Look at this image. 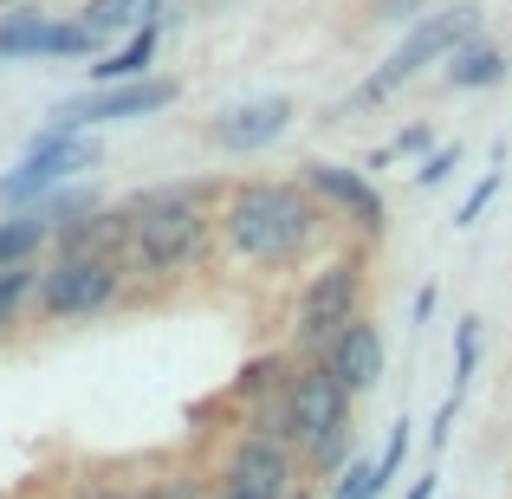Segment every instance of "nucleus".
Instances as JSON below:
<instances>
[{"label":"nucleus","mask_w":512,"mask_h":499,"mask_svg":"<svg viewBox=\"0 0 512 499\" xmlns=\"http://www.w3.org/2000/svg\"><path fill=\"white\" fill-rule=\"evenodd\" d=\"M318 363L338 376L350 396H370V389L383 383V363H389V350H383V325H376L370 312H357L350 325L331 331V344L318 350Z\"/></svg>","instance_id":"13"},{"label":"nucleus","mask_w":512,"mask_h":499,"mask_svg":"<svg viewBox=\"0 0 512 499\" xmlns=\"http://www.w3.org/2000/svg\"><path fill=\"white\" fill-rule=\"evenodd\" d=\"M363 292H370V253L338 240L331 253H318L305 266L299 292H292V312H286V350L292 357H318L331 344V331L350 325L363 312Z\"/></svg>","instance_id":"4"},{"label":"nucleus","mask_w":512,"mask_h":499,"mask_svg":"<svg viewBox=\"0 0 512 499\" xmlns=\"http://www.w3.org/2000/svg\"><path fill=\"white\" fill-rule=\"evenodd\" d=\"M428 312H435V286H422V292H415V305H409L415 325H428Z\"/></svg>","instance_id":"30"},{"label":"nucleus","mask_w":512,"mask_h":499,"mask_svg":"<svg viewBox=\"0 0 512 499\" xmlns=\"http://www.w3.org/2000/svg\"><path fill=\"white\" fill-rule=\"evenodd\" d=\"M428 150H435L428 124H409V130H396V143H389V156H396V163H422Z\"/></svg>","instance_id":"25"},{"label":"nucleus","mask_w":512,"mask_h":499,"mask_svg":"<svg viewBox=\"0 0 512 499\" xmlns=\"http://www.w3.org/2000/svg\"><path fill=\"white\" fill-rule=\"evenodd\" d=\"M422 0H376V20H415Z\"/></svg>","instance_id":"28"},{"label":"nucleus","mask_w":512,"mask_h":499,"mask_svg":"<svg viewBox=\"0 0 512 499\" xmlns=\"http://www.w3.org/2000/svg\"><path fill=\"white\" fill-rule=\"evenodd\" d=\"M506 72H512V59H506V46H493V39H461V46L441 59V85L448 91H493V85H506Z\"/></svg>","instance_id":"14"},{"label":"nucleus","mask_w":512,"mask_h":499,"mask_svg":"<svg viewBox=\"0 0 512 499\" xmlns=\"http://www.w3.org/2000/svg\"><path fill=\"white\" fill-rule=\"evenodd\" d=\"M163 20L169 13H150L143 26H130L124 46H111L98 65H91V85H117V78H143L156 65V46H163Z\"/></svg>","instance_id":"15"},{"label":"nucleus","mask_w":512,"mask_h":499,"mask_svg":"<svg viewBox=\"0 0 512 499\" xmlns=\"http://www.w3.org/2000/svg\"><path fill=\"white\" fill-rule=\"evenodd\" d=\"M214 474H221L227 487H253V493H266V499H305V461H299V448L279 441V435H266V428H253V422H240L234 435H227L221 467H214Z\"/></svg>","instance_id":"8"},{"label":"nucleus","mask_w":512,"mask_h":499,"mask_svg":"<svg viewBox=\"0 0 512 499\" xmlns=\"http://www.w3.org/2000/svg\"><path fill=\"white\" fill-rule=\"evenodd\" d=\"M39 305V260L0 266V337H13Z\"/></svg>","instance_id":"17"},{"label":"nucleus","mask_w":512,"mask_h":499,"mask_svg":"<svg viewBox=\"0 0 512 499\" xmlns=\"http://www.w3.org/2000/svg\"><path fill=\"white\" fill-rule=\"evenodd\" d=\"M500 188H506V163H500V169H487V175H480V182L461 195V208H454V227H474L480 214L493 208V195H500Z\"/></svg>","instance_id":"21"},{"label":"nucleus","mask_w":512,"mask_h":499,"mask_svg":"<svg viewBox=\"0 0 512 499\" xmlns=\"http://www.w3.org/2000/svg\"><path fill=\"white\" fill-rule=\"evenodd\" d=\"M130 299V266L117 253H52L39 266V305L46 325H91V318L117 312Z\"/></svg>","instance_id":"5"},{"label":"nucleus","mask_w":512,"mask_h":499,"mask_svg":"<svg viewBox=\"0 0 512 499\" xmlns=\"http://www.w3.org/2000/svg\"><path fill=\"white\" fill-rule=\"evenodd\" d=\"M409 448H415V435H409V422H396L389 428V448L376 454V480H383V493L396 487V474H402V461H409Z\"/></svg>","instance_id":"22"},{"label":"nucleus","mask_w":512,"mask_h":499,"mask_svg":"<svg viewBox=\"0 0 512 499\" xmlns=\"http://www.w3.org/2000/svg\"><path fill=\"white\" fill-rule=\"evenodd\" d=\"M130 499H208V493H201V480H188V474H163V480L130 487Z\"/></svg>","instance_id":"24"},{"label":"nucleus","mask_w":512,"mask_h":499,"mask_svg":"<svg viewBox=\"0 0 512 499\" xmlns=\"http://www.w3.org/2000/svg\"><path fill=\"white\" fill-rule=\"evenodd\" d=\"M208 499H266V493H253V487H227V480H221V487H214Z\"/></svg>","instance_id":"31"},{"label":"nucleus","mask_w":512,"mask_h":499,"mask_svg":"<svg viewBox=\"0 0 512 499\" xmlns=\"http://www.w3.org/2000/svg\"><path fill=\"white\" fill-rule=\"evenodd\" d=\"M292 117H299V104H292L286 91L227 104V111L208 117V143H214V150H227V156H260V150H273V143L292 130Z\"/></svg>","instance_id":"12"},{"label":"nucleus","mask_w":512,"mask_h":499,"mask_svg":"<svg viewBox=\"0 0 512 499\" xmlns=\"http://www.w3.org/2000/svg\"><path fill=\"white\" fill-rule=\"evenodd\" d=\"M480 33V7H435V13H415L409 20V33H402V46L389 52L383 65H376L370 78H363L357 91L338 104V117L350 111H363V104H383V98H396L402 85H409L415 72H428V65H441L461 39H474Z\"/></svg>","instance_id":"6"},{"label":"nucleus","mask_w":512,"mask_h":499,"mask_svg":"<svg viewBox=\"0 0 512 499\" xmlns=\"http://www.w3.org/2000/svg\"><path fill=\"white\" fill-rule=\"evenodd\" d=\"M175 98H182V85H175V78H156V72H143V78H117V85H91V91H78V98L52 104V124H65V130L137 124V117H156V111H169Z\"/></svg>","instance_id":"9"},{"label":"nucleus","mask_w":512,"mask_h":499,"mask_svg":"<svg viewBox=\"0 0 512 499\" xmlns=\"http://www.w3.org/2000/svg\"><path fill=\"white\" fill-rule=\"evenodd\" d=\"M104 39L91 33L85 20H52V13H33L20 0L13 13H0V59H91Z\"/></svg>","instance_id":"11"},{"label":"nucleus","mask_w":512,"mask_h":499,"mask_svg":"<svg viewBox=\"0 0 512 499\" xmlns=\"http://www.w3.org/2000/svg\"><path fill=\"white\" fill-rule=\"evenodd\" d=\"M150 13H169V7L163 0H85L78 20H85L98 39H117V33H130V26H143Z\"/></svg>","instance_id":"18"},{"label":"nucleus","mask_w":512,"mask_h":499,"mask_svg":"<svg viewBox=\"0 0 512 499\" xmlns=\"http://www.w3.org/2000/svg\"><path fill=\"white\" fill-rule=\"evenodd\" d=\"M454 169H461V143H435V150L422 156V169H415V188H441Z\"/></svg>","instance_id":"23"},{"label":"nucleus","mask_w":512,"mask_h":499,"mask_svg":"<svg viewBox=\"0 0 512 499\" xmlns=\"http://www.w3.org/2000/svg\"><path fill=\"white\" fill-rule=\"evenodd\" d=\"M214 227H221V260L253 273H305L318 253L350 240V227H338V214L305 182H266V175L221 182Z\"/></svg>","instance_id":"1"},{"label":"nucleus","mask_w":512,"mask_h":499,"mask_svg":"<svg viewBox=\"0 0 512 499\" xmlns=\"http://www.w3.org/2000/svg\"><path fill=\"white\" fill-rule=\"evenodd\" d=\"M299 182L312 188L331 214H338L363 247H370V240H383L389 208H383V195H376V182L363 169H350V163H299Z\"/></svg>","instance_id":"10"},{"label":"nucleus","mask_w":512,"mask_h":499,"mask_svg":"<svg viewBox=\"0 0 512 499\" xmlns=\"http://www.w3.org/2000/svg\"><path fill=\"white\" fill-rule=\"evenodd\" d=\"M0 7H20V0H0Z\"/></svg>","instance_id":"32"},{"label":"nucleus","mask_w":512,"mask_h":499,"mask_svg":"<svg viewBox=\"0 0 512 499\" xmlns=\"http://www.w3.org/2000/svg\"><path fill=\"white\" fill-rule=\"evenodd\" d=\"M214 201H221V182H163L124 201L117 260L130 266V286H182L201 266L221 260Z\"/></svg>","instance_id":"2"},{"label":"nucleus","mask_w":512,"mask_h":499,"mask_svg":"<svg viewBox=\"0 0 512 499\" xmlns=\"http://www.w3.org/2000/svg\"><path fill=\"white\" fill-rule=\"evenodd\" d=\"M65 499H130V487H117V480H78Z\"/></svg>","instance_id":"27"},{"label":"nucleus","mask_w":512,"mask_h":499,"mask_svg":"<svg viewBox=\"0 0 512 499\" xmlns=\"http://www.w3.org/2000/svg\"><path fill=\"white\" fill-rule=\"evenodd\" d=\"M441 493V474H422V480H409V493L402 499H435Z\"/></svg>","instance_id":"29"},{"label":"nucleus","mask_w":512,"mask_h":499,"mask_svg":"<svg viewBox=\"0 0 512 499\" xmlns=\"http://www.w3.org/2000/svg\"><path fill=\"white\" fill-rule=\"evenodd\" d=\"M98 137L91 130H65V124H46L33 143H26V156L0 175V208H33L39 195H52V188H65L72 175L98 169Z\"/></svg>","instance_id":"7"},{"label":"nucleus","mask_w":512,"mask_h":499,"mask_svg":"<svg viewBox=\"0 0 512 499\" xmlns=\"http://www.w3.org/2000/svg\"><path fill=\"white\" fill-rule=\"evenodd\" d=\"M350 402L357 396L318 357H292L286 383H279V409H286V441L299 448L305 480H338V467L357 454Z\"/></svg>","instance_id":"3"},{"label":"nucleus","mask_w":512,"mask_h":499,"mask_svg":"<svg viewBox=\"0 0 512 499\" xmlns=\"http://www.w3.org/2000/svg\"><path fill=\"white\" fill-rule=\"evenodd\" d=\"M474 370H480V318H461L454 325V396H467Z\"/></svg>","instance_id":"20"},{"label":"nucleus","mask_w":512,"mask_h":499,"mask_svg":"<svg viewBox=\"0 0 512 499\" xmlns=\"http://www.w3.org/2000/svg\"><path fill=\"white\" fill-rule=\"evenodd\" d=\"M52 247V221L46 208H13L0 221V266H20V260H39Z\"/></svg>","instance_id":"16"},{"label":"nucleus","mask_w":512,"mask_h":499,"mask_svg":"<svg viewBox=\"0 0 512 499\" xmlns=\"http://www.w3.org/2000/svg\"><path fill=\"white\" fill-rule=\"evenodd\" d=\"M331 499H383V480H376V461H363V454H350L338 467V480H331Z\"/></svg>","instance_id":"19"},{"label":"nucleus","mask_w":512,"mask_h":499,"mask_svg":"<svg viewBox=\"0 0 512 499\" xmlns=\"http://www.w3.org/2000/svg\"><path fill=\"white\" fill-rule=\"evenodd\" d=\"M454 415H461V396H454V389H448V402H441V409H435V428H428V448H448V435H454Z\"/></svg>","instance_id":"26"}]
</instances>
